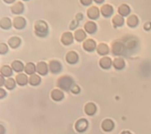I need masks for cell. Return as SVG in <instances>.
<instances>
[{"mask_svg":"<svg viewBox=\"0 0 151 134\" xmlns=\"http://www.w3.org/2000/svg\"><path fill=\"white\" fill-rule=\"evenodd\" d=\"M73 34L69 32H65L61 35V42L63 43L64 45H69L71 43H73Z\"/></svg>","mask_w":151,"mask_h":134,"instance_id":"10","label":"cell"},{"mask_svg":"<svg viewBox=\"0 0 151 134\" xmlns=\"http://www.w3.org/2000/svg\"><path fill=\"white\" fill-rule=\"evenodd\" d=\"M97 52L99 53L100 55H106L109 53V47L106 43H99L98 45V47H97Z\"/></svg>","mask_w":151,"mask_h":134,"instance_id":"23","label":"cell"},{"mask_svg":"<svg viewBox=\"0 0 151 134\" xmlns=\"http://www.w3.org/2000/svg\"><path fill=\"white\" fill-rule=\"evenodd\" d=\"M143 28L146 31H149L151 29V22H146V23H145V25H144Z\"/></svg>","mask_w":151,"mask_h":134,"instance_id":"37","label":"cell"},{"mask_svg":"<svg viewBox=\"0 0 151 134\" xmlns=\"http://www.w3.org/2000/svg\"><path fill=\"white\" fill-rule=\"evenodd\" d=\"M127 26H129L130 28H135L139 25V18L136 15L132 14L130 16L127 17V21H126Z\"/></svg>","mask_w":151,"mask_h":134,"instance_id":"12","label":"cell"},{"mask_svg":"<svg viewBox=\"0 0 151 134\" xmlns=\"http://www.w3.org/2000/svg\"><path fill=\"white\" fill-rule=\"evenodd\" d=\"M117 11L118 14L122 17H126L128 16L130 13H131V8H130L128 5L123 3V4L120 5V7H118Z\"/></svg>","mask_w":151,"mask_h":134,"instance_id":"14","label":"cell"},{"mask_svg":"<svg viewBox=\"0 0 151 134\" xmlns=\"http://www.w3.org/2000/svg\"><path fill=\"white\" fill-rule=\"evenodd\" d=\"M87 127H88V122L85 118H81L80 120H78L75 125L76 130L79 133L85 132Z\"/></svg>","mask_w":151,"mask_h":134,"instance_id":"6","label":"cell"},{"mask_svg":"<svg viewBox=\"0 0 151 134\" xmlns=\"http://www.w3.org/2000/svg\"><path fill=\"white\" fill-rule=\"evenodd\" d=\"M5 82H6V80H4L3 76H0V85H1V86L5 85Z\"/></svg>","mask_w":151,"mask_h":134,"instance_id":"40","label":"cell"},{"mask_svg":"<svg viewBox=\"0 0 151 134\" xmlns=\"http://www.w3.org/2000/svg\"><path fill=\"white\" fill-rule=\"evenodd\" d=\"M112 64H113L112 63V60L109 57H103L99 61V65H100V66L102 69H105V70L110 68Z\"/></svg>","mask_w":151,"mask_h":134,"instance_id":"19","label":"cell"},{"mask_svg":"<svg viewBox=\"0 0 151 134\" xmlns=\"http://www.w3.org/2000/svg\"><path fill=\"white\" fill-rule=\"evenodd\" d=\"M113 65L116 70H122V69L124 68V60L123 59H121V58H116V59H114V61H113Z\"/></svg>","mask_w":151,"mask_h":134,"instance_id":"26","label":"cell"},{"mask_svg":"<svg viewBox=\"0 0 151 134\" xmlns=\"http://www.w3.org/2000/svg\"><path fill=\"white\" fill-rule=\"evenodd\" d=\"M73 85V78L69 76H62L59 78L57 81V85L58 87L60 88L61 89L63 90H68L71 89L72 85Z\"/></svg>","mask_w":151,"mask_h":134,"instance_id":"2","label":"cell"},{"mask_svg":"<svg viewBox=\"0 0 151 134\" xmlns=\"http://www.w3.org/2000/svg\"><path fill=\"white\" fill-rule=\"evenodd\" d=\"M87 15L90 19L91 20H96L99 18V15H100V9L97 7L92 6L89 7L87 10Z\"/></svg>","mask_w":151,"mask_h":134,"instance_id":"5","label":"cell"},{"mask_svg":"<svg viewBox=\"0 0 151 134\" xmlns=\"http://www.w3.org/2000/svg\"><path fill=\"white\" fill-rule=\"evenodd\" d=\"M121 134H132V133H131L129 131H124V132H123Z\"/></svg>","mask_w":151,"mask_h":134,"instance_id":"44","label":"cell"},{"mask_svg":"<svg viewBox=\"0 0 151 134\" xmlns=\"http://www.w3.org/2000/svg\"><path fill=\"white\" fill-rule=\"evenodd\" d=\"M83 27H84V30L87 33H89V34H93V33H94L97 31V25L94 21H87L84 24Z\"/></svg>","mask_w":151,"mask_h":134,"instance_id":"13","label":"cell"},{"mask_svg":"<svg viewBox=\"0 0 151 134\" xmlns=\"http://www.w3.org/2000/svg\"><path fill=\"white\" fill-rule=\"evenodd\" d=\"M21 40L19 37H17V36H13V37L9 38V40H8V44L9 45V47H12V48H17V47L21 45Z\"/></svg>","mask_w":151,"mask_h":134,"instance_id":"22","label":"cell"},{"mask_svg":"<svg viewBox=\"0 0 151 134\" xmlns=\"http://www.w3.org/2000/svg\"><path fill=\"white\" fill-rule=\"evenodd\" d=\"M1 73L3 77H10L12 75V69L8 66H2L1 68Z\"/></svg>","mask_w":151,"mask_h":134,"instance_id":"31","label":"cell"},{"mask_svg":"<svg viewBox=\"0 0 151 134\" xmlns=\"http://www.w3.org/2000/svg\"><path fill=\"white\" fill-rule=\"evenodd\" d=\"M96 106L94 105L93 103H89L85 106L84 111L85 113L87 114V115H94L95 112H96Z\"/></svg>","mask_w":151,"mask_h":134,"instance_id":"25","label":"cell"},{"mask_svg":"<svg viewBox=\"0 0 151 134\" xmlns=\"http://www.w3.org/2000/svg\"><path fill=\"white\" fill-rule=\"evenodd\" d=\"M13 26L16 29H23L26 26V20L23 17H15L13 20Z\"/></svg>","mask_w":151,"mask_h":134,"instance_id":"4","label":"cell"},{"mask_svg":"<svg viewBox=\"0 0 151 134\" xmlns=\"http://www.w3.org/2000/svg\"><path fill=\"white\" fill-rule=\"evenodd\" d=\"M24 10V6L23 2H17L10 7V11L14 14H21Z\"/></svg>","mask_w":151,"mask_h":134,"instance_id":"8","label":"cell"},{"mask_svg":"<svg viewBox=\"0 0 151 134\" xmlns=\"http://www.w3.org/2000/svg\"><path fill=\"white\" fill-rule=\"evenodd\" d=\"M12 25H13V23H12L11 20L7 17H3L0 20V27L2 29H5V30L9 29L11 28Z\"/></svg>","mask_w":151,"mask_h":134,"instance_id":"16","label":"cell"},{"mask_svg":"<svg viewBox=\"0 0 151 134\" xmlns=\"http://www.w3.org/2000/svg\"><path fill=\"white\" fill-rule=\"evenodd\" d=\"M79 22H80V21H78V20H76V18L74 19L73 21H72V22H71L70 25H69V28H70V29H72V30L75 29V28L78 26V25H79Z\"/></svg>","mask_w":151,"mask_h":134,"instance_id":"34","label":"cell"},{"mask_svg":"<svg viewBox=\"0 0 151 134\" xmlns=\"http://www.w3.org/2000/svg\"><path fill=\"white\" fill-rule=\"evenodd\" d=\"M71 92H73V93H74V94H78V93L80 92V88H79V86H77V85H74V86H73V87L71 88Z\"/></svg>","mask_w":151,"mask_h":134,"instance_id":"35","label":"cell"},{"mask_svg":"<svg viewBox=\"0 0 151 134\" xmlns=\"http://www.w3.org/2000/svg\"><path fill=\"white\" fill-rule=\"evenodd\" d=\"M6 96V92H5L4 89H2V88H0V98L2 99L3 97H5Z\"/></svg>","mask_w":151,"mask_h":134,"instance_id":"39","label":"cell"},{"mask_svg":"<svg viewBox=\"0 0 151 134\" xmlns=\"http://www.w3.org/2000/svg\"><path fill=\"white\" fill-rule=\"evenodd\" d=\"M86 36H87V34L85 33V31L83 29H81V28L76 30L75 33H74V38L78 42L83 41L86 38Z\"/></svg>","mask_w":151,"mask_h":134,"instance_id":"21","label":"cell"},{"mask_svg":"<svg viewBox=\"0 0 151 134\" xmlns=\"http://www.w3.org/2000/svg\"><path fill=\"white\" fill-rule=\"evenodd\" d=\"M51 98L54 101H61L64 98L63 92L59 89H54L51 92Z\"/></svg>","mask_w":151,"mask_h":134,"instance_id":"24","label":"cell"},{"mask_svg":"<svg viewBox=\"0 0 151 134\" xmlns=\"http://www.w3.org/2000/svg\"><path fill=\"white\" fill-rule=\"evenodd\" d=\"M2 1H3L4 2H6V3L10 4V3H13L15 0H2Z\"/></svg>","mask_w":151,"mask_h":134,"instance_id":"42","label":"cell"},{"mask_svg":"<svg viewBox=\"0 0 151 134\" xmlns=\"http://www.w3.org/2000/svg\"><path fill=\"white\" fill-rule=\"evenodd\" d=\"M48 25L46 21H42V20H39V21H35V25H34V32L35 34L39 37H45L47 36L48 34Z\"/></svg>","mask_w":151,"mask_h":134,"instance_id":"1","label":"cell"},{"mask_svg":"<svg viewBox=\"0 0 151 134\" xmlns=\"http://www.w3.org/2000/svg\"><path fill=\"white\" fill-rule=\"evenodd\" d=\"M28 81H29V84L31 85H33V86H36V85H39L41 82V78L37 75V74H32V75L30 76V78L28 79Z\"/></svg>","mask_w":151,"mask_h":134,"instance_id":"29","label":"cell"},{"mask_svg":"<svg viewBox=\"0 0 151 134\" xmlns=\"http://www.w3.org/2000/svg\"><path fill=\"white\" fill-rule=\"evenodd\" d=\"M100 13L105 17H109L113 14V7L110 4H104L100 9Z\"/></svg>","mask_w":151,"mask_h":134,"instance_id":"7","label":"cell"},{"mask_svg":"<svg viewBox=\"0 0 151 134\" xmlns=\"http://www.w3.org/2000/svg\"><path fill=\"white\" fill-rule=\"evenodd\" d=\"M101 128L106 132H110L114 128V123L110 119H106V120L103 121V122L101 123Z\"/></svg>","mask_w":151,"mask_h":134,"instance_id":"18","label":"cell"},{"mask_svg":"<svg viewBox=\"0 0 151 134\" xmlns=\"http://www.w3.org/2000/svg\"><path fill=\"white\" fill-rule=\"evenodd\" d=\"M94 2H96V3H98V4H101V3H102V2H104V0H93Z\"/></svg>","mask_w":151,"mask_h":134,"instance_id":"43","label":"cell"},{"mask_svg":"<svg viewBox=\"0 0 151 134\" xmlns=\"http://www.w3.org/2000/svg\"><path fill=\"white\" fill-rule=\"evenodd\" d=\"M49 68L51 73H58L61 70V65L58 61L52 60V61L50 62Z\"/></svg>","mask_w":151,"mask_h":134,"instance_id":"11","label":"cell"},{"mask_svg":"<svg viewBox=\"0 0 151 134\" xmlns=\"http://www.w3.org/2000/svg\"><path fill=\"white\" fill-rule=\"evenodd\" d=\"M16 81L19 85L24 86L28 83V78L24 73H19L16 76Z\"/></svg>","mask_w":151,"mask_h":134,"instance_id":"27","label":"cell"},{"mask_svg":"<svg viewBox=\"0 0 151 134\" xmlns=\"http://www.w3.org/2000/svg\"><path fill=\"white\" fill-rule=\"evenodd\" d=\"M80 2L83 6H90L93 2V0H80Z\"/></svg>","mask_w":151,"mask_h":134,"instance_id":"36","label":"cell"},{"mask_svg":"<svg viewBox=\"0 0 151 134\" xmlns=\"http://www.w3.org/2000/svg\"><path fill=\"white\" fill-rule=\"evenodd\" d=\"M7 51H8V47H7V45L6 43H2L0 44V53L2 54H4L6 53H7Z\"/></svg>","mask_w":151,"mask_h":134,"instance_id":"33","label":"cell"},{"mask_svg":"<svg viewBox=\"0 0 151 134\" xmlns=\"http://www.w3.org/2000/svg\"><path fill=\"white\" fill-rule=\"evenodd\" d=\"M112 22H113V26L115 28H116V27H120V26H122L124 25V17H122L120 14H116L112 19Z\"/></svg>","mask_w":151,"mask_h":134,"instance_id":"20","label":"cell"},{"mask_svg":"<svg viewBox=\"0 0 151 134\" xmlns=\"http://www.w3.org/2000/svg\"><path fill=\"white\" fill-rule=\"evenodd\" d=\"M24 71H25V73L27 74L32 75L36 71V67H35V66L32 62H28L25 66V67H24Z\"/></svg>","mask_w":151,"mask_h":134,"instance_id":"30","label":"cell"},{"mask_svg":"<svg viewBox=\"0 0 151 134\" xmlns=\"http://www.w3.org/2000/svg\"><path fill=\"white\" fill-rule=\"evenodd\" d=\"M126 47L120 41H115L112 44V53L114 55H120L124 53Z\"/></svg>","mask_w":151,"mask_h":134,"instance_id":"3","label":"cell"},{"mask_svg":"<svg viewBox=\"0 0 151 134\" xmlns=\"http://www.w3.org/2000/svg\"><path fill=\"white\" fill-rule=\"evenodd\" d=\"M36 71L40 75H46L48 72V67L46 62H40L36 66Z\"/></svg>","mask_w":151,"mask_h":134,"instance_id":"17","label":"cell"},{"mask_svg":"<svg viewBox=\"0 0 151 134\" xmlns=\"http://www.w3.org/2000/svg\"><path fill=\"white\" fill-rule=\"evenodd\" d=\"M15 85H16V83H15V81H14V80L13 78H8L7 80H6L5 87L7 89L12 90L13 88H15Z\"/></svg>","mask_w":151,"mask_h":134,"instance_id":"32","label":"cell"},{"mask_svg":"<svg viewBox=\"0 0 151 134\" xmlns=\"http://www.w3.org/2000/svg\"><path fill=\"white\" fill-rule=\"evenodd\" d=\"M83 47L85 51L89 52L94 51V50L96 49V42L92 39H87L83 42Z\"/></svg>","mask_w":151,"mask_h":134,"instance_id":"9","label":"cell"},{"mask_svg":"<svg viewBox=\"0 0 151 134\" xmlns=\"http://www.w3.org/2000/svg\"><path fill=\"white\" fill-rule=\"evenodd\" d=\"M66 61L69 64H75L78 62L79 56L76 52L75 51H69L68 54H66Z\"/></svg>","mask_w":151,"mask_h":134,"instance_id":"15","label":"cell"},{"mask_svg":"<svg viewBox=\"0 0 151 134\" xmlns=\"http://www.w3.org/2000/svg\"><path fill=\"white\" fill-rule=\"evenodd\" d=\"M76 19L78 20L79 21L83 20V14H81V13H78V14L76 15Z\"/></svg>","mask_w":151,"mask_h":134,"instance_id":"38","label":"cell"},{"mask_svg":"<svg viewBox=\"0 0 151 134\" xmlns=\"http://www.w3.org/2000/svg\"><path fill=\"white\" fill-rule=\"evenodd\" d=\"M5 133V129L2 125H0V134H4Z\"/></svg>","mask_w":151,"mask_h":134,"instance_id":"41","label":"cell"},{"mask_svg":"<svg viewBox=\"0 0 151 134\" xmlns=\"http://www.w3.org/2000/svg\"><path fill=\"white\" fill-rule=\"evenodd\" d=\"M23 1H28V0H23Z\"/></svg>","mask_w":151,"mask_h":134,"instance_id":"45","label":"cell"},{"mask_svg":"<svg viewBox=\"0 0 151 134\" xmlns=\"http://www.w3.org/2000/svg\"><path fill=\"white\" fill-rule=\"evenodd\" d=\"M12 69L14 70L15 72H21L24 70V64L20 61H14L11 64Z\"/></svg>","mask_w":151,"mask_h":134,"instance_id":"28","label":"cell"}]
</instances>
